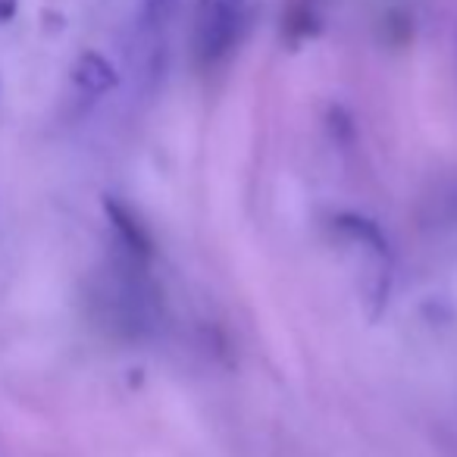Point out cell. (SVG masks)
Segmentation results:
<instances>
[{
	"instance_id": "cell-1",
	"label": "cell",
	"mask_w": 457,
	"mask_h": 457,
	"mask_svg": "<svg viewBox=\"0 0 457 457\" xmlns=\"http://www.w3.org/2000/svg\"><path fill=\"white\" fill-rule=\"evenodd\" d=\"M242 26V0H197L195 57L201 66H213L232 51Z\"/></svg>"
},
{
	"instance_id": "cell-2",
	"label": "cell",
	"mask_w": 457,
	"mask_h": 457,
	"mask_svg": "<svg viewBox=\"0 0 457 457\" xmlns=\"http://www.w3.org/2000/svg\"><path fill=\"white\" fill-rule=\"evenodd\" d=\"M104 213H107L110 226H113V232H116V242L122 245V251H126L135 263L151 261L154 257V238L145 228V222H141L138 216L126 207V204L116 201V197H110V195L104 197Z\"/></svg>"
},
{
	"instance_id": "cell-3",
	"label": "cell",
	"mask_w": 457,
	"mask_h": 457,
	"mask_svg": "<svg viewBox=\"0 0 457 457\" xmlns=\"http://www.w3.org/2000/svg\"><path fill=\"white\" fill-rule=\"evenodd\" d=\"M72 82H76V88L82 95L101 97L120 85V76H116V66L104 54L82 51L76 57V63H72Z\"/></svg>"
},
{
	"instance_id": "cell-4",
	"label": "cell",
	"mask_w": 457,
	"mask_h": 457,
	"mask_svg": "<svg viewBox=\"0 0 457 457\" xmlns=\"http://www.w3.org/2000/svg\"><path fill=\"white\" fill-rule=\"evenodd\" d=\"M332 228H336L342 238H348V242L367 248L370 254L382 257V261H392V254H388V242H386V236H382V228L376 226L373 220H367V216H361V213H338L336 220H332Z\"/></svg>"
},
{
	"instance_id": "cell-5",
	"label": "cell",
	"mask_w": 457,
	"mask_h": 457,
	"mask_svg": "<svg viewBox=\"0 0 457 457\" xmlns=\"http://www.w3.org/2000/svg\"><path fill=\"white\" fill-rule=\"evenodd\" d=\"M282 32L292 45H301L307 38H317L320 35V10L313 0H292L282 16Z\"/></svg>"
},
{
	"instance_id": "cell-6",
	"label": "cell",
	"mask_w": 457,
	"mask_h": 457,
	"mask_svg": "<svg viewBox=\"0 0 457 457\" xmlns=\"http://www.w3.org/2000/svg\"><path fill=\"white\" fill-rule=\"evenodd\" d=\"M329 129H332V138L342 141V145H351V141H354V122H351V116L345 113L342 107L329 110Z\"/></svg>"
},
{
	"instance_id": "cell-7",
	"label": "cell",
	"mask_w": 457,
	"mask_h": 457,
	"mask_svg": "<svg viewBox=\"0 0 457 457\" xmlns=\"http://www.w3.org/2000/svg\"><path fill=\"white\" fill-rule=\"evenodd\" d=\"M176 7H179V0H145V20L151 22V26H163Z\"/></svg>"
},
{
	"instance_id": "cell-8",
	"label": "cell",
	"mask_w": 457,
	"mask_h": 457,
	"mask_svg": "<svg viewBox=\"0 0 457 457\" xmlns=\"http://www.w3.org/2000/svg\"><path fill=\"white\" fill-rule=\"evenodd\" d=\"M20 10V0H0V22H10Z\"/></svg>"
}]
</instances>
